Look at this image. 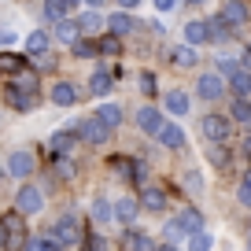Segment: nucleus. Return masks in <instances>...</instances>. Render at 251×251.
Listing matches in <instances>:
<instances>
[{
	"mask_svg": "<svg viewBox=\"0 0 251 251\" xmlns=\"http://www.w3.org/2000/svg\"><path fill=\"white\" fill-rule=\"evenodd\" d=\"M141 89H144V93H155V74H141Z\"/></svg>",
	"mask_w": 251,
	"mask_h": 251,
	"instance_id": "nucleus-42",
	"label": "nucleus"
},
{
	"mask_svg": "<svg viewBox=\"0 0 251 251\" xmlns=\"http://www.w3.org/2000/svg\"><path fill=\"white\" fill-rule=\"evenodd\" d=\"M218 15L226 19L233 30H240V26H248V4H244V0H226L218 8Z\"/></svg>",
	"mask_w": 251,
	"mask_h": 251,
	"instance_id": "nucleus-9",
	"label": "nucleus"
},
{
	"mask_svg": "<svg viewBox=\"0 0 251 251\" xmlns=\"http://www.w3.org/2000/svg\"><path fill=\"white\" fill-rule=\"evenodd\" d=\"M185 41L188 45H207V41H211V23H207V19H188L185 23Z\"/></svg>",
	"mask_w": 251,
	"mask_h": 251,
	"instance_id": "nucleus-12",
	"label": "nucleus"
},
{
	"mask_svg": "<svg viewBox=\"0 0 251 251\" xmlns=\"http://www.w3.org/2000/svg\"><path fill=\"white\" fill-rule=\"evenodd\" d=\"M0 45H15V30H0Z\"/></svg>",
	"mask_w": 251,
	"mask_h": 251,
	"instance_id": "nucleus-44",
	"label": "nucleus"
},
{
	"mask_svg": "<svg viewBox=\"0 0 251 251\" xmlns=\"http://www.w3.org/2000/svg\"><path fill=\"white\" fill-rule=\"evenodd\" d=\"M52 233L59 236V244H63V248H71V244H78L81 236H85V229H81L78 214H63V218L55 222V229H52Z\"/></svg>",
	"mask_w": 251,
	"mask_h": 251,
	"instance_id": "nucleus-5",
	"label": "nucleus"
},
{
	"mask_svg": "<svg viewBox=\"0 0 251 251\" xmlns=\"http://www.w3.org/2000/svg\"><path fill=\"white\" fill-rule=\"evenodd\" d=\"M141 207H144V211H163V207H166V192L155 188V185H148L141 192Z\"/></svg>",
	"mask_w": 251,
	"mask_h": 251,
	"instance_id": "nucleus-19",
	"label": "nucleus"
},
{
	"mask_svg": "<svg viewBox=\"0 0 251 251\" xmlns=\"http://www.w3.org/2000/svg\"><path fill=\"white\" fill-rule=\"evenodd\" d=\"M89 8H103V4H107V0H85Z\"/></svg>",
	"mask_w": 251,
	"mask_h": 251,
	"instance_id": "nucleus-49",
	"label": "nucleus"
},
{
	"mask_svg": "<svg viewBox=\"0 0 251 251\" xmlns=\"http://www.w3.org/2000/svg\"><path fill=\"white\" fill-rule=\"evenodd\" d=\"M8 174H11V177H19V181H26L33 174V155H30V151H23V148L11 151V155H8Z\"/></svg>",
	"mask_w": 251,
	"mask_h": 251,
	"instance_id": "nucleus-10",
	"label": "nucleus"
},
{
	"mask_svg": "<svg viewBox=\"0 0 251 251\" xmlns=\"http://www.w3.org/2000/svg\"><path fill=\"white\" fill-rule=\"evenodd\" d=\"M78 26H81V30H100V15H96V11H89L85 19H78Z\"/></svg>",
	"mask_w": 251,
	"mask_h": 251,
	"instance_id": "nucleus-39",
	"label": "nucleus"
},
{
	"mask_svg": "<svg viewBox=\"0 0 251 251\" xmlns=\"http://www.w3.org/2000/svg\"><path fill=\"white\" fill-rule=\"evenodd\" d=\"M240 148H244V155H248V163H251V137H244V144H240Z\"/></svg>",
	"mask_w": 251,
	"mask_h": 251,
	"instance_id": "nucleus-46",
	"label": "nucleus"
},
{
	"mask_svg": "<svg viewBox=\"0 0 251 251\" xmlns=\"http://www.w3.org/2000/svg\"><path fill=\"white\" fill-rule=\"evenodd\" d=\"M200 129H203L207 141H233V122L222 115H203L200 118Z\"/></svg>",
	"mask_w": 251,
	"mask_h": 251,
	"instance_id": "nucleus-3",
	"label": "nucleus"
},
{
	"mask_svg": "<svg viewBox=\"0 0 251 251\" xmlns=\"http://www.w3.org/2000/svg\"><path fill=\"white\" fill-rule=\"evenodd\" d=\"M244 63H248V67H251V59H244Z\"/></svg>",
	"mask_w": 251,
	"mask_h": 251,
	"instance_id": "nucleus-51",
	"label": "nucleus"
},
{
	"mask_svg": "<svg viewBox=\"0 0 251 251\" xmlns=\"http://www.w3.org/2000/svg\"><path fill=\"white\" fill-rule=\"evenodd\" d=\"M8 103L19 111V115H30V111L41 103V93H33V89H8Z\"/></svg>",
	"mask_w": 251,
	"mask_h": 251,
	"instance_id": "nucleus-8",
	"label": "nucleus"
},
{
	"mask_svg": "<svg viewBox=\"0 0 251 251\" xmlns=\"http://www.w3.org/2000/svg\"><path fill=\"white\" fill-rule=\"evenodd\" d=\"M96 118H100V122H107L111 129H118V126H122V107H118V103H100Z\"/></svg>",
	"mask_w": 251,
	"mask_h": 251,
	"instance_id": "nucleus-23",
	"label": "nucleus"
},
{
	"mask_svg": "<svg viewBox=\"0 0 251 251\" xmlns=\"http://www.w3.org/2000/svg\"><path fill=\"white\" fill-rule=\"evenodd\" d=\"M41 207H45V192H41L37 185H30V181H23V185H19V192H15V211L37 214Z\"/></svg>",
	"mask_w": 251,
	"mask_h": 251,
	"instance_id": "nucleus-2",
	"label": "nucleus"
},
{
	"mask_svg": "<svg viewBox=\"0 0 251 251\" xmlns=\"http://www.w3.org/2000/svg\"><path fill=\"white\" fill-rule=\"evenodd\" d=\"M159 144H163V148H170V151H177L181 144H185V133H181V126L163 122V129H159Z\"/></svg>",
	"mask_w": 251,
	"mask_h": 251,
	"instance_id": "nucleus-16",
	"label": "nucleus"
},
{
	"mask_svg": "<svg viewBox=\"0 0 251 251\" xmlns=\"http://www.w3.org/2000/svg\"><path fill=\"white\" fill-rule=\"evenodd\" d=\"M196 96H203V100H222L226 96V81H222V74L214 71V74H203V78L196 81Z\"/></svg>",
	"mask_w": 251,
	"mask_h": 251,
	"instance_id": "nucleus-7",
	"label": "nucleus"
},
{
	"mask_svg": "<svg viewBox=\"0 0 251 251\" xmlns=\"http://www.w3.org/2000/svg\"><path fill=\"white\" fill-rule=\"evenodd\" d=\"M118 4H122V8H129V11H133L137 4H141V0H118Z\"/></svg>",
	"mask_w": 251,
	"mask_h": 251,
	"instance_id": "nucleus-48",
	"label": "nucleus"
},
{
	"mask_svg": "<svg viewBox=\"0 0 251 251\" xmlns=\"http://www.w3.org/2000/svg\"><path fill=\"white\" fill-rule=\"evenodd\" d=\"M41 11H45V23H59V19H67L63 0H45V4H41Z\"/></svg>",
	"mask_w": 251,
	"mask_h": 251,
	"instance_id": "nucleus-32",
	"label": "nucleus"
},
{
	"mask_svg": "<svg viewBox=\"0 0 251 251\" xmlns=\"http://www.w3.org/2000/svg\"><path fill=\"white\" fill-rule=\"evenodd\" d=\"M207 159H211L214 166H222V170H226V166H229V151H226V141H211V148H207Z\"/></svg>",
	"mask_w": 251,
	"mask_h": 251,
	"instance_id": "nucleus-30",
	"label": "nucleus"
},
{
	"mask_svg": "<svg viewBox=\"0 0 251 251\" xmlns=\"http://www.w3.org/2000/svg\"><path fill=\"white\" fill-rule=\"evenodd\" d=\"M23 240H26V226H23V211H15V214H4L0 218V248H23Z\"/></svg>",
	"mask_w": 251,
	"mask_h": 251,
	"instance_id": "nucleus-1",
	"label": "nucleus"
},
{
	"mask_svg": "<svg viewBox=\"0 0 251 251\" xmlns=\"http://www.w3.org/2000/svg\"><path fill=\"white\" fill-rule=\"evenodd\" d=\"M122 174H129L137 185H144V181H148V166H144V163H126V170H122Z\"/></svg>",
	"mask_w": 251,
	"mask_h": 251,
	"instance_id": "nucleus-34",
	"label": "nucleus"
},
{
	"mask_svg": "<svg viewBox=\"0 0 251 251\" xmlns=\"http://www.w3.org/2000/svg\"><path fill=\"white\" fill-rule=\"evenodd\" d=\"M11 89H33V93H41L33 74H15V78H11Z\"/></svg>",
	"mask_w": 251,
	"mask_h": 251,
	"instance_id": "nucleus-36",
	"label": "nucleus"
},
{
	"mask_svg": "<svg viewBox=\"0 0 251 251\" xmlns=\"http://www.w3.org/2000/svg\"><path fill=\"white\" fill-rule=\"evenodd\" d=\"M137 211H141V203H137L133 196H122V200H115V218L122 222V226H129V222L137 218Z\"/></svg>",
	"mask_w": 251,
	"mask_h": 251,
	"instance_id": "nucleus-18",
	"label": "nucleus"
},
{
	"mask_svg": "<svg viewBox=\"0 0 251 251\" xmlns=\"http://www.w3.org/2000/svg\"><path fill=\"white\" fill-rule=\"evenodd\" d=\"M93 218L100 222V226H103V222H111V218H115V203H111V200H103V196H96V200H93Z\"/></svg>",
	"mask_w": 251,
	"mask_h": 251,
	"instance_id": "nucleus-25",
	"label": "nucleus"
},
{
	"mask_svg": "<svg viewBox=\"0 0 251 251\" xmlns=\"http://www.w3.org/2000/svg\"><path fill=\"white\" fill-rule=\"evenodd\" d=\"M185 185L192 188V192H200V188H203V181H200V174H196V170H188V174H185Z\"/></svg>",
	"mask_w": 251,
	"mask_h": 251,
	"instance_id": "nucleus-40",
	"label": "nucleus"
},
{
	"mask_svg": "<svg viewBox=\"0 0 251 251\" xmlns=\"http://www.w3.org/2000/svg\"><path fill=\"white\" fill-rule=\"evenodd\" d=\"M177 218H181V226H185V233H200V229H203V218H200L196 207H185Z\"/></svg>",
	"mask_w": 251,
	"mask_h": 251,
	"instance_id": "nucleus-26",
	"label": "nucleus"
},
{
	"mask_svg": "<svg viewBox=\"0 0 251 251\" xmlns=\"http://www.w3.org/2000/svg\"><path fill=\"white\" fill-rule=\"evenodd\" d=\"M137 23H141V19H137V15H133V11H129V8L115 11V15L107 19L111 33H118V37H126V33H133V30H137Z\"/></svg>",
	"mask_w": 251,
	"mask_h": 251,
	"instance_id": "nucleus-11",
	"label": "nucleus"
},
{
	"mask_svg": "<svg viewBox=\"0 0 251 251\" xmlns=\"http://www.w3.org/2000/svg\"><path fill=\"white\" fill-rule=\"evenodd\" d=\"M137 126H141L148 137H159V129H163V115H159V107H141V111H137Z\"/></svg>",
	"mask_w": 251,
	"mask_h": 251,
	"instance_id": "nucleus-13",
	"label": "nucleus"
},
{
	"mask_svg": "<svg viewBox=\"0 0 251 251\" xmlns=\"http://www.w3.org/2000/svg\"><path fill=\"white\" fill-rule=\"evenodd\" d=\"M85 244H89V248H107V240H103L100 233H89V236H85Z\"/></svg>",
	"mask_w": 251,
	"mask_h": 251,
	"instance_id": "nucleus-43",
	"label": "nucleus"
},
{
	"mask_svg": "<svg viewBox=\"0 0 251 251\" xmlns=\"http://www.w3.org/2000/svg\"><path fill=\"white\" fill-rule=\"evenodd\" d=\"M71 52L74 55H78V59H93V55H100V41H74V45H71Z\"/></svg>",
	"mask_w": 251,
	"mask_h": 251,
	"instance_id": "nucleus-28",
	"label": "nucleus"
},
{
	"mask_svg": "<svg viewBox=\"0 0 251 251\" xmlns=\"http://www.w3.org/2000/svg\"><path fill=\"white\" fill-rule=\"evenodd\" d=\"M78 96H81V93L71 85V81H55V85H52V100L59 103V107H74V103H78Z\"/></svg>",
	"mask_w": 251,
	"mask_h": 251,
	"instance_id": "nucleus-15",
	"label": "nucleus"
},
{
	"mask_svg": "<svg viewBox=\"0 0 251 251\" xmlns=\"http://www.w3.org/2000/svg\"><path fill=\"white\" fill-rule=\"evenodd\" d=\"M236 200H240L244 207H251V170L244 174V181H240V188H236Z\"/></svg>",
	"mask_w": 251,
	"mask_h": 251,
	"instance_id": "nucleus-37",
	"label": "nucleus"
},
{
	"mask_svg": "<svg viewBox=\"0 0 251 251\" xmlns=\"http://www.w3.org/2000/svg\"><path fill=\"white\" fill-rule=\"evenodd\" d=\"M78 4H81V0H63V8H67V15H71V11L78 8Z\"/></svg>",
	"mask_w": 251,
	"mask_h": 251,
	"instance_id": "nucleus-47",
	"label": "nucleus"
},
{
	"mask_svg": "<svg viewBox=\"0 0 251 251\" xmlns=\"http://www.w3.org/2000/svg\"><path fill=\"white\" fill-rule=\"evenodd\" d=\"M122 248H144V251H151V248H155V240H148L144 233H133V229H126V233H122Z\"/></svg>",
	"mask_w": 251,
	"mask_h": 251,
	"instance_id": "nucleus-27",
	"label": "nucleus"
},
{
	"mask_svg": "<svg viewBox=\"0 0 251 251\" xmlns=\"http://www.w3.org/2000/svg\"><path fill=\"white\" fill-rule=\"evenodd\" d=\"M111 89H115V78H111V71H93V78H89V93L93 96H107Z\"/></svg>",
	"mask_w": 251,
	"mask_h": 251,
	"instance_id": "nucleus-17",
	"label": "nucleus"
},
{
	"mask_svg": "<svg viewBox=\"0 0 251 251\" xmlns=\"http://www.w3.org/2000/svg\"><path fill=\"white\" fill-rule=\"evenodd\" d=\"M151 4H155V11H170L177 0H151Z\"/></svg>",
	"mask_w": 251,
	"mask_h": 251,
	"instance_id": "nucleus-45",
	"label": "nucleus"
},
{
	"mask_svg": "<svg viewBox=\"0 0 251 251\" xmlns=\"http://www.w3.org/2000/svg\"><path fill=\"white\" fill-rule=\"evenodd\" d=\"M207 23H211V41H229V37H233V26H229L222 15L207 19Z\"/></svg>",
	"mask_w": 251,
	"mask_h": 251,
	"instance_id": "nucleus-29",
	"label": "nucleus"
},
{
	"mask_svg": "<svg viewBox=\"0 0 251 251\" xmlns=\"http://www.w3.org/2000/svg\"><path fill=\"white\" fill-rule=\"evenodd\" d=\"M163 236H166V244H181V240H188V233H185V226H181V218H170V222H166Z\"/></svg>",
	"mask_w": 251,
	"mask_h": 251,
	"instance_id": "nucleus-31",
	"label": "nucleus"
},
{
	"mask_svg": "<svg viewBox=\"0 0 251 251\" xmlns=\"http://www.w3.org/2000/svg\"><path fill=\"white\" fill-rule=\"evenodd\" d=\"M229 85H233L236 96H251V67H240V71L229 74Z\"/></svg>",
	"mask_w": 251,
	"mask_h": 251,
	"instance_id": "nucleus-20",
	"label": "nucleus"
},
{
	"mask_svg": "<svg viewBox=\"0 0 251 251\" xmlns=\"http://www.w3.org/2000/svg\"><path fill=\"white\" fill-rule=\"evenodd\" d=\"M78 33H81V26L74 23V19H59V23H55V37H59L63 45H74Z\"/></svg>",
	"mask_w": 251,
	"mask_h": 251,
	"instance_id": "nucleus-21",
	"label": "nucleus"
},
{
	"mask_svg": "<svg viewBox=\"0 0 251 251\" xmlns=\"http://www.w3.org/2000/svg\"><path fill=\"white\" fill-rule=\"evenodd\" d=\"M118 48H122L118 33H107V37H100V52H103V55H118Z\"/></svg>",
	"mask_w": 251,
	"mask_h": 251,
	"instance_id": "nucleus-35",
	"label": "nucleus"
},
{
	"mask_svg": "<svg viewBox=\"0 0 251 251\" xmlns=\"http://www.w3.org/2000/svg\"><path fill=\"white\" fill-rule=\"evenodd\" d=\"M163 107L170 111V115H188L192 100H188V93H185V89H170V93L163 96Z\"/></svg>",
	"mask_w": 251,
	"mask_h": 251,
	"instance_id": "nucleus-14",
	"label": "nucleus"
},
{
	"mask_svg": "<svg viewBox=\"0 0 251 251\" xmlns=\"http://www.w3.org/2000/svg\"><path fill=\"white\" fill-rule=\"evenodd\" d=\"M48 48H52V37H48L45 30H33L30 37H26V52H30L33 63H41V67H52V55H48Z\"/></svg>",
	"mask_w": 251,
	"mask_h": 251,
	"instance_id": "nucleus-6",
	"label": "nucleus"
},
{
	"mask_svg": "<svg viewBox=\"0 0 251 251\" xmlns=\"http://www.w3.org/2000/svg\"><path fill=\"white\" fill-rule=\"evenodd\" d=\"M185 4H207V0H185Z\"/></svg>",
	"mask_w": 251,
	"mask_h": 251,
	"instance_id": "nucleus-50",
	"label": "nucleus"
},
{
	"mask_svg": "<svg viewBox=\"0 0 251 251\" xmlns=\"http://www.w3.org/2000/svg\"><path fill=\"white\" fill-rule=\"evenodd\" d=\"M229 118L233 122H251V96H236L233 107H229Z\"/></svg>",
	"mask_w": 251,
	"mask_h": 251,
	"instance_id": "nucleus-24",
	"label": "nucleus"
},
{
	"mask_svg": "<svg viewBox=\"0 0 251 251\" xmlns=\"http://www.w3.org/2000/svg\"><path fill=\"white\" fill-rule=\"evenodd\" d=\"M78 129H81V141H85V144H93V148L107 144V141H111V133H115V129H111L107 122H100L96 115H93V118H85V122H81Z\"/></svg>",
	"mask_w": 251,
	"mask_h": 251,
	"instance_id": "nucleus-4",
	"label": "nucleus"
},
{
	"mask_svg": "<svg viewBox=\"0 0 251 251\" xmlns=\"http://www.w3.org/2000/svg\"><path fill=\"white\" fill-rule=\"evenodd\" d=\"M23 63L15 59V55H0V71H19Z\"/></svg>",
	"mask_w": 251,
	"mask_h": 251,
	"instance_id": "nucleus-41",
	"label": "nucleus"
},
{
	"mask_svg": "<svg viewBox=\"0 0 251 251\" xmlns=\"http://www.w3.org/2000/svg\"><path fill=\"white\" fill-rule=\"evenodd\" d=\"M188 248H211V244H214V236L211 233H207V229H200V233H188Z\"/></svg>",
	"mask_w": 251,
	"mask_h": 251,
	"instance_id": "nucleus-33",
	"label": "nucleus"
},
{
	"mask_svg": "<svg viewBox=\"0 0 251 251\" xmlns=\"http://www.w3.org/2000/svg\"><path fill=\"white\" fill-rule=\"evenodd\" d=\"M240 67H244V63H236V59H218V63H214V71H218L222 78H229V74L240 71Z\"/></svg>",
	"mask_w": 251,
	"mask_h": 251,
	"instance_id": "nucleus-38",
	"label": "nucleus"
},
{
	"mask_svg": "<svg viewBox=\"0 0 251 251\" xmlns=\"http://www.w3.org/2000/svg\"><path fill=\"white\" fill-rule=\"evenodd\" d=\"M174 63H177V67H196L200 63V52H196V45H181V48H174Z\"/></svg>",
	"mask_w": 251,
	"mask_h": 251,
	"instance_id": "nucleus-22",
	"label": "nucleus"
}]
</instances>
